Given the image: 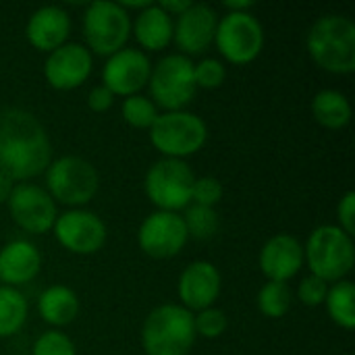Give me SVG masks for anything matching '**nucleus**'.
I'll return each instance as SVG.
<instances>
[{"label": "nucleus", "instance_id": "f257e3e1", "mask_svg": "<svg viewBox=\"0 0 355 355\" xmlns=\"http://www.w3.org/2000/svg\"><path fill=\"white\" fill-rule=\"evenodd\" d=\"M52 162V144L44 125L27 110L0 112V173L12 181H29Z\"/></svg>", "mask_w": 355, "mask_h": 355}, {"label": "nucleus", "instance_id": "f03ea898", "mask_svg": "<svg viewBox=\"0 0 355 355\" xmlns=\"http://www.w3.org/2000/svg\"><path fill=\"white\" fill-rule=\"evenodd\" d=\"M312 60L335 75L355 71V23L345 15H322L306 37Z\"/></svg>", "mask_w": 355, "mask_h": 355}, {"label": "nucleus", "instance_id": "7ed1b4c3", "mask_svg": "<svg viewBox=\"0 0 355 355\" xmlns=\"http://www.w3.org/2000/svg\"><path fill=\"white\" fill-rule=\"evenodd\" d=\"M196 337L193 314L177 304L154 308L141 329V345L148 355H187Z\"/></svg>", "mask_w": 355, "mask_h": 355}, {"label": "nucleus", "instance_id": "20e7f679", "mask_svg": "<svg viewBox=\"0 0 355 355\" xmlns=\"http://www.w3.org/2000/svg\"><path fill=\"white\" fill-rule=\"evenodd\" d=\"M304 260L310 272L324 283L343 281L355 264L354 237L343 233L337 225L316 227L304 248Z\"/></svg>", "mask_w": 355, "mask_h": 355}, {"label": "nucleus", "instance_id": "39448f33", "mask_svg": "<svg viewBox=\"0 0 355 355\" xmlns=\"http://www.w3.org/2000/svg\"><path fill=\"white\" fill-rule=\"evenodd\" d=\"M148 131H150L152 146L164 158H177V160H183L185 156L200 152L208 139L206 123L198 114L187 110L158 114V119Z\"/></svg>", "mask_w": 355, "mask_h": 355}, {"label": "nucleus", "instance_id": "423d86ee", "mask_svg": "<svg viewBox=\"0 0 355 355\" xmlns=\"http://www.w3.org/2000/svg\"><path fill=\"white\" fill-rule=\"evenodd\" d=\"M148 85L156 108H164L166 112L183 110L198 92L191 58L183 54H168L160 58L156 67H152Z\"/></svg>", "mask_w": 355, "mask_h": 355}, {"label": "nucleus", "instance_id": "0eeeda50", "mask_svg": "<svg viewBox=\"0 0 355 355\" xmlns=\"http://www.w3.org/2000/svg\"><path fill=\"white\" fill-rule=\"evenodd\" d=\"M131 33L129 12L112 0H96L83 15L85 48L100 56H110L125 48Z\"/></svg>", "mask_w": 355, "mask_h": 355}, {"label": "nucleus", "instance_id": "6e6552de", "mask_svg": "<svg viewBox=\"0 0 355 355\" xmlns=\"http://www.w3.org/2000/svg\"><path fill=\"white\" fill-rule=\"evenodd\" d=\"M196 175L185 160L160 158L146 173V196L162 212H179L191 204Z\"/></svg>", "mask_w": 355, "mask_h": 355}, {"label": "nucleus", "instance_id": "1a4fd4ad", "mask_svg": "<svg viewBox=\"0 0 355 355\" xmlns=\"http://www.w3.org/2000/svg\"><path fill=\"white\" fill-rule=\"evenodd\" d=\"M48 193L54 202L67 206L87 204L100 185L96 166L81 156H62L46 168Z\"/></svg>", "mask_w": 355, "mask_h": 355}, {"label": "nucleus", "instance_id": "9d476101", "mask_svg": "<svg viewBox=\"0 0 355 355\" xmlns=\"http://www.w3.org/2000/svg\"><path fill=\"white\" fill-rule=\"evenodd\" d=\"M214 44L225 60L248 64L256 60L264 48L262 23L252 12H225L218 19Z\"/></svg>", "mask_w": 355, "mask_h": 355}, {"label": "nucleus", "instance_id": "9b49d317", "mask_svg": "<svg viewBox=\"0 0 355 355\" xmlns=\"http://www.w3.org/2000/svg\"><path fill=\"white\" fill-rule=\"evenodd\" d=\"M52 231H54L56 241L64 250L79 254V256H89V254L100 252L108 235L104 220L98 214L89 210H81V208H73V210L58 214Z\"/></svg>", "mask_w": 355, "mask_h": 355}, {"label": "nucleus", "instance_id": "f8f14e48", "mask_svg": "<svg viewBox=\"0 0 355 355\" xmlns=\"http://www.w3.org/2000/svg\"><path fill=\"white\" fill-rule=\"evenodd\" d=\"M6 204L17 227L35 235L52 231L58 216L56 202L50 193L33 183H17Z\"/></svg>", "mask_w": 355, "mask_h": 355}, {"label": "nucleus", "instance_id": "ddd939ff", "mask_svg": "<svg viewBox=\"0 0 355 355\" xmlns=\"http://www.w3.org/2000/svg\"><path fill=\"white\" fill-rule=\"evenodd\" d=\"M187 239L189 235L179 212L156 210L144 218L137 231L139 248L156 260H166L181 254Z\"/></svg>", "mask_w": 355, "mask_h": 355}, {"label": "nucleus", "instance_id": "4468645a", "mask_svg": "<svg viewBox=\"0 0 355 355\" xmlns=\"http://www.w3.org/2000/svg\"><path fill=\"white\" fill-rule=\"evenodd\" d=\"M152 62L146 52L137 48H123L108 56L102 69V85L108 87L114 96H135L141 87L148 85Z\"/></svg>", "mask_w": 355, "mask_h": 355}, {"label": "nucleus", "instance_id": "2eb2a0df", "mask_svg": "<svg viewBox=\"0 0 355 355\" xmlns=\"http://www.w3.org/2000/svg\"><path fill=\"white\" fill-rule=\"evenodd\" d=\"M92 67V52L83 44L67 42L48 54L44 62V77L54 89L69 92L87 81Z\"/></svg>", "mask_w": 355, "mask_h": 355}, {"label": "nucleus", "instance_id": "dca6fc26", "mask_svg": "<svg viewBox=\"0 0 355 355\" xmlns=\"http://www.w3.org/2000/svg\"><path fill=\"white\" fill-rule=\"evenodd\" d=\"M179 300L189 312H202L214 308V302L223 289V277L212 262L196 260L179 277Z\"/></svg>", "mask_w": 355, "mask_h": 355}, {"label": "nucleus", "instance_id": "f3484780", "mask_svg": "<svg viewBox=\"0 0 355 355\" xmlns=\"http://www.w3.org/2000/svg\"><path fill=\"white\" fill-rule=\"evenodd\" d=\"M218 25V15L208 4L193 2L185 12L177 17L173 25V40L183 56L204 52L212 42Z\"/></svg>", "mask_w": 355, "mask_h": 355}, {"label": "nucleus", "instance_id": "a211bd4d", "mask_svg": "<svg viewBox=\"0 0 355 355\" xmlns=\"http://www.w3.org/2000/svg\"><path fill=\"white\" fill-rule=\"evenodd\" d=\"M260 270L268 281L287 283L304 266V245L297 237L289 233H279L270 237L260 250Z\"/></svg>", "mask_w": 355, "mask_h": 355}, {"label": "nucleus", "instance_id": "6ab92c4d", "mask_svg": "<svg viewBox=\"0 0 355 355\" xmlns=\"http://www.w3.org/2000/svg\"><path fill=\"white\" fill-rule=\"evenodd\" d=\"M69 33H71V17L62 6L56 4L40 6L37 10H33L25 27L27 42L35 50L48 54L60 48L62 44H67Z\"/></svg>", "mask_w": 355, "mask_h": 355}, {"label": "nucleus", "instance_id": "aec40b11", "mask_svg": "<svg viewBox=\"0 0 355 355\" xmlns=\"http://www.w3.org/2000/svg\"><path fill=\"white\" fill-rule=\"evenodd\" d=\"M42 268L40 250L25 239H15L0 250V281L6 287H19L33 281Z\"/></svg>", "mask_w": 355, "mask_h": 355}, {"label": "nucleus", "instance_id": "412c9836", "mask_svg": "<svg viewBox=\"0 0 355 355\" xmlns=\"http://www.w3.org/2000/svg\"><path fill=\"white\" fill-rule=\"evenodd\" d=\"M173 17L166 15L158 4H148L131 23L133 35L141 48L158 52L173 42Z\"/></svg>", "mask_w": 355, "mask_h": 355}, {"label": "nucleus", "instance_id": "4be33fe9", "mask_svg": "<svg viewBox=\"0 0 355 355\" xmlns=\"http://www.w3.org/2000/svg\"><path fill=\"white\" fill-rule=\"evenodd\" d=\"M37 312L40 316L52 327H67L79 314V300L77 293L64 285H52L44 289L37 297Z\"/></svg>", "mask_w": 355, "mask_h": 355}, {"label": "nucleus", "instance_id": "5701e85b", "mask_svg": "<svg viewBox=\"0 0 355 355\" xmlns=\"http://www.w3.org/2000/svg\"><path fill=\"white\" fill-rule=\"evenodd\" d=\"M312 114L327 129H343L352 121V104L337 89H320L312 100Z\"/></svg>", "mask_w": 355, "mask_h": 355}, {"label": "nucleus", "instance_id": "b1692460", "mask_svg": "<svg viewBox=\"0 0 355 355\" xmlns=\"http://www.w3.org/2000/svg\"><path fill=\"white\" fill-rule=\"evenodd\" d=\"M324 306L329 310V316L335 324H339L345 331H352L355 327V287L352 281L343 279L333 283L329 287Z\"/></svg>", "mask_w": 355, "mask_h": 355}, {"label": "nucleus", "instance_id": "393cba45", "mask_svg": "<svg viewBox=\"0 0 355 355\" xmlns=\"http://www.w3.org/2000/svg\"><path fill=\"white\" fill-rule=\"evenodd\" d=\"M27 300L15 287H0V339L17 335L27 320Z\"/></svg>", "mask_w": 355, "mask_h": 355}, {"label": "nucleus", "instance_id": "a878e982", "mask_svg": "<svg viewBox=\"0 0 355 355\" xmlns=\"http://www.w3.org/2000/svg\"><path fill=\"white\" fill-rule=\"evenodd\" d=\"M293 304V291L287 283L268 281L258 293V310L266 318H283Z\"/></svg>", "mask_w": 355, "mask_h": 355}, {"label": "nucleus", "instance_id": "bb28decb", "mask_svg": "<svg viewBox=\"0 0 355 355\" xmlns=\"http://www.w3.org/2000/svg\"><path fill=\"white\" fill-rule=\"evenodd\" d=\"M183 223L187 229L189 237L196 239H212L218 231V214L214 208H206V206H198V204H189L185 208L183 214Z\"/></svg>", "mask_w": 355, "mask_h": 355}, {"label": "nucleus", "instance_id": "cd10ccee", "mask_svg": "<svg viewBox=\"0 0 355 355\" xmlns=\"http://www.w3.org/2000/svg\"><path fill=\"white\" fill-rule=\"evenodd\" d=\"M121 112H123V119L135 129H150L160 114L156 104L150 98L139 96V94L125 98Z\"/></svg>", "mask_w": 355, "mask_h": 355}, {"label": "nucleus", "instance_id": "c85d7f7f", "mask_svg": "<svg viewBox=\"0 0 355 355\" xmlns=\"http://www.w3.org/2000/svg\"><path fill=\"white\" fill-rule=\"evenodd\" d=\"M193 329L204 339H218L227 331V314L218 308H206L193 314Z\"/></svg>", "mask_w": 355, "mask_h": 355}, {"label": "nucleus", "instance_id": "c756f323", "mask_svg": "<svg viewBox=\"0 0 355 355\" xmlns=\"http://www.w3.org/2000/svg\"><path fill=\"white\" fill-rule=\"evenodd\" d=\"M227 69L218 58H204L198 64H193V79L198 89H216L223 85Z\"/></svg>", "mask_w": 355, "mask_h": 355}, {"label": "nucleus", "instance_id": "7c9ffc66", "mask_svg": "<svg viewBox=\"0 0 355 355\" xmlns=\"http://www.w3.org/2000/svg\"><path fill=\"white\" fill-rule=\"evenodd\" d=\"M31 355H77L75 343L60 331H46L33 343Z\"/></svg>", "mask_w": 355, "mask_h": 355}, {"label": "nucleus", "instance_id": "2f4dec72", "mask_svg": "<svg viewBox=\"0 0 355 355\" xmlns=\"http://www.w3.org/2000/svg\"><path fill=\"white\" fill-rule=\"evenodd\" d=\"M223 200V183L216 177H196L191 187V204L214 208Z\"/></svg>", "mask_w": 355, "mask_h": 355}, {"label": "nucleus", "instance_id": "473e14b6", "mask_svg": "<svg viewBox=\"0 0 355 355\" xmlns=\"http://www.w3.org/2000/svg\"><path fill=\"white\" fill-rule=\"evenodd\" d=\"M327 293H329V283H324L322 279H318L314 275L306 277L297 287V300L308 308L322 306L327 300Z\"/></svg>", "mask_w": 355, "mask_h": 355}, {"label": "nucleus", "instance_id": "72a5a7b5", "mask_svg": "<svg viewBox=\"0 0 355 355\" xmlns=\"http://www.w3.org/2000/svg\"><path fill=\"white\" fill-rule=\"evenodd\" d=\"M337 218H339V229L354 237L355 233V191H347L337 206Z\"/></svg>", "mask_w": 355, "mask_h": 355}, {"label": "nucleus", "instance_id": "f704fd0d", "mask_svg": "<svg viewBox=\"0 0 355 355\" xmlns=\"http://www.w3.org/2000/svg\"><path fill=\"white\" fill-rule=\"evenodd\" d=\"M112 104H114V94L104 85L92 87V92L87 94V106L94 112H106Z\"/></svg>", "mask_w": 355, "mask_h": 355}, {"label": "nucleus", "instance_id": "c9c22d12", "mask_svg": "<svg viewBox=\"0 0 355 355\" xmlns=\"http://www.w3.org/2000/svg\"><path fill=\"white\" fill-rule=\"evenodd\" d=\"M191 4H193L191 0H164V2H158V6H160L166 15H171V17H179V15L185 12Z\"/></svg>", "mask_w": 355, "mask_h": 355}, {"label": "nucleus", "instance_id": "e433bc0d", "mask_svg": "<svg viewBox=\"0 0 355 355\" xmlns=\"http://www.w3.org/2000/svg\"><path fill=\"white\" fill-rule=\"evenodd\" d=\"M12 187H15V181L10 177H6L4 173H0V204H6L8 202Z\"/></svg>", "mask_w": 355, "mask_h": 355}, {"label": "nucleus", "instance_id": "4c0bfd02", "mask_svg": "<svg viewBox=\"0 0 355 355\" xmlns=\"http://www.w3.org/2000/svg\"><path fill=\"white\" fill-rule=\"evenodd\" d=\"M254 6V2L250 0H239V2H225L227 12H250V8Z\"/></svg>", "mask_w": 355, "mask_h": 355}]
</instances>
